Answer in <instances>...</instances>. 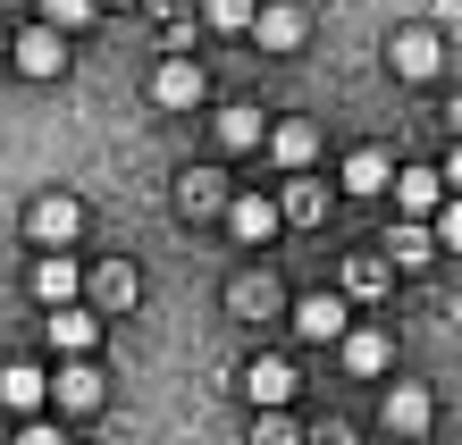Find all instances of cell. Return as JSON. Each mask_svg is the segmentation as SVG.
<instances>
[{
  "mask_svg": "<svg viewBox=\"0 0 462 445\" xmlns=\"http://www.w3.org/2000/svg\"><path fill=\"white\" fill-rule=\"evenodd\" d=\"M101 395H110V378L93 370V353H76V361H60V378L42 386V403H60V412H76V421H85V412H101Z\"/></svg>",
  "mask_w": 462,
  "mask_h": 445,
  "instance_id": "1",
  "label": "cell"
},
{
  "mask_svg": "<svg viewBox=\"0 0 462 445\" xmlns=\"http://www.w3.org/2000/svg\"><path fill=\"white\" fill-rule=\"evenodd\" d=\"M25 236L51 244V253H60V244H76V236H85V202H68V193H42V202L25 210Z\"/></svg>",
  "mask_w": 462,
  "mask_h": 445,
  "instance_id": "2",
  "label": "cell"
},
{
  "mask_svg": "<svg viewBox=\"0 0 462 445\" xmlns=\"http://www.w3.org/2000/svg\"><path fill=\"white\" fill-rule=\"evenodd\" d=\"M438 60H446V42L429 34V25H403V34L387 42V68L403 76V85H429V76H438Z\"/></svg>",
  "mask_w": 462,
  "mask_h": 445,
  "instance_id": "3",
  "label": "cell"
},
{
  "mask_svg": "<svg viewBox=\"0 0 462 445\" xmlns=\"http://www.w3.org/2000/svg\"><path fill=\"white\" fill-rule=\"evenodd\" d=\"M244 395H253V412H286V395H294V361L253 353V361H244Z\"/></svg>",
  "mask_w": 462,
  "mask_h": 445,
  "instance_id": "4",
  "label": "cell"
},
{
  "mask_svg": "<svg viewBox=\"0 0 462 445\" xmlns=\"http://www.w3.org/2000/svg\"><path fill=\"white\" fill-rule=\"evenodd\" d=\"M303 9H294V0H269V9H253V25H244V34H253L261 51H303Z\"/></svg>",
  "mask_w": 462,
  "mask_h": 445,
  "instance_id": "5",
  "label": "cell"
},
{
  "mask_svg": "<svg viewBox=\"0 0 462 445\" xmlns=\"http://www.w3.org/2000/svg\"><path fill=\"white\" fill-rule=\"evenodd\" d=\"M0 51H9L25 76H60V68H68V34H51V25H25V34L0 42Z\"/></svg>",
  "mask_w": 462,
  "mask_h": 445,
  "instance_id": "6",
  "label": "cell"
},
{
  "mask_svg": "<svg viewBox=\"0 0 462 445\" xmlns=\"http://www.w3.org/2000/svg\"><path fill=\"white\" fill-rule=\"evenodd\" d=\"M227 227H236L244 244H269L286 218H278V202H269V193H227Z\"/></svg>",
  "mask_w": 462,
  "mask_h": 445,
  "instance_id": "7",
  "label": "cell"
},
{
  "mask_svg": "<svg viewBox=\"0 0 462 445\" xmlns=\"http://www.w3.org/2000/svg\"><path fill=\"white\" fill-rule=\"evenodd\" d=\"M51 345H60L68 361L93 353V345H101V311H85V302H60V311H51Z\"/></svg>",
  "mask_w": 462,
  "mask_h": 445,
  "instance_id": "8",
  "label": "cell"
},
{
  "mask_svg": "<svg viewBox=\"0 0 462 445\" xmlns=\"http://www.w3.org/2000/svg\"><path fill=\"white\" fill-rule=\"evenodd\" d=\"M152 101H160V109H194V101H202V60H160Z\"/></svg>",
  "mask_w": 462,
  "mask_h": 445,
  "instance_id": "9",
  "label": "cell"
},
{
  "mask_svg": "<svg viewBox=\"0 0 462 445\" xmlns=\"http://www.w3.org/2000/svg\"><path fill=\"white\" fill-rule=\"evenodd\" d=\"M387 185H395V210H403V218H429V210L446 202V177H438V169H395Z\"/></svg>",
  "mask_w": 462,
  "mask_h": 445,
  "instance_id": "10",
  "label": "cell"
},
{
  "mask_svg": "<svg viewBox=\"0 0 462 445\" xmlns=\"http://www.w3.org/2000/svg\"><path fill=\"white\" fill-rule=\"evenodd\" d=\"M294 337H303V345L345 337V302H337V294H303V302H294Z\"/></svg>",
  "mask_w": 462,
  "mask_h": 445,
  "instance_id": "11",
  "label": "cell"
},
{
  "mask_svg": "<svg viewBox=\"0 0 462 445\" xmlns=\"http://www.w3.org/2000/svg\"><path fill=\"white\" fill-rule=\"evenodd\" d=\"M429 421H438L429 386H387V429H395V437H429Z\"/></svg>",
  "mask_w": 462,
  "mask_h": 445,
  "instance_id": "12",
  "label": "cell"
},
{
  "mask_svg": "<svg viewBox=\"0 0 462 445\" xmlns=\"http://www.w3.org/2000/svg\"><path fill=\"white\" fill-rule=\"evenodd\" d=\"M34 294L51 302V311H60V302H76V294H85V269H76L68 253H42V261H34Z\"/></svg>",
  "mask_w": 462,
  "mask_h": 445,
  "instance_id": "13",
  "label": "cell"
},
{
  "mask_svg": "<svg viewBox=\"0 0 462 445\" xmlns=\"http://www.w3.org/2000/svg\"><path fill=\"white\" fill-rule=\"evenodd\" d=\"M387 361H395L387 328H345V370H353V378H378Z\"/></svg>",
  "mask_w": 462,
  "mask_h": 445,
  "instance_id": "14",
  "label": "cell"
},
{
  "mask_svg": "<svg viewBox=\"0 0 462 445\" xmlns=\"http://www.w3.org/2000/svg\"><path fill=\"white\" fill-rule=\"evenodd\" d=\"M42 370H34V361H9V370H0V403H9L17 412V421H34V412H42Z\"/></svg>",
  "mask_w": 462,
  "mask_h": 445,
  "instance_id": "15",
  "label": "cell"
},
{
  "mask_svg": "<svg viewBox=\"0 0 462 445\" xmlns=\"http://www.w3.org/2000/svg\"><path fill=\"white\" fill-rule=\"evenodd\" d=\"M177 210H185V218H210V210H227V177H210V169H185V177H177Z\"/></svg>",
  "mask_w": 462,
  "mask_h": 445,
  "instance_id": "16",
  "label": "cell"
},
{
  "mask_svg": "<svg viewBox=\"0 0 462 445\" xmlns=\"http://www.w3.org/2000/svg\"><path fill=\"white\" fill-rule=\"evenodd\" d=\"M269 152H278L286 169H311V152H319V126H311V118H278V126H269Z\"/></svg>",
  "mask_w": 462,
  "mask_h": 445,
  "instance_id": "17",
  "label": "cell"
},
{
  "mask_svg": "<svg viewBox=\"0 0 462 445\" xmlns=\"http://www.w3.org/2000/svg\"><path fill=\"white\" fill-rule=\"evenodd\" d=\"M387 177H395V160L378 152V144H362V152L345 160V193H387Z\"/></svg>",
  "mask_w": 462,
  "mask_h": 445,
  "instance_id": "18",
  "label": "cell"
},
{
  "mask_svg": "<svg viewBox=\"0 0 462 445\" xmlns=\"http://www.w3.org/2000/svg\"><path fill=\"white\" fill-rule=\"evenodd\" d=\"M93 302H101V311H126V302H134V269L126 261H101L93 269Z\"/></svg>",
  "mask_w": 462,
  "mask_h": 445,
  "instance_id": "19",
  "label": "cell"
},
{
  "mask_svg": "<svg viewBox=\"0 0 462 445\" xmlns=\"http://www.w3.org/2000/svg\"><path fill=\"white\" fill-rule=\"evenodd\" d=\"M261 134H269V126H261V109H244V101H236V109H219V144H227V152H253Z\"/></svg>",
  "mask_w": 462,
  "mask_h": 445,
  "instance_id": "20",
  "label": "cell"
},
{
  "mask_svg": "<svg viewBox=\"0 0 462 445\" xmlns=\"http://www.w3.org/2000/svg\"><path fill=\"white\" fill-rule=\"evenodd\" d=\"M278 218H294V227H319V218H328V193H319V185H286Z\"/></svg>",
  "mask_w": 462,
  "mask_h": 445,
  "instance_id": "21",
  "label": "cell"
},
{
  "mask_svg": "<svg viewBox=\"0 0 462 445\" xmlns=\"http://www.w3.org/2000/svg\"><path fill=\"white\" fill-rule=\"evenodd\" d=\"M387 253H395V269H429V261H438V244H429V227H395Z\"/></svg>",
  "mask_w": 462,
  "mask_h": 445,
  "instance_id": "22",
  "label": "cell"
},
{
  "mask_svg": "<svg viewBox=\"0 0 462 445\" xmlns=\"http://www.w3.org/2000/svg\"><path fill=\"white\" fill-rule=\"evenodd\" d=\"M93 9L101 0H42V25L51 34H76V25H93Z\"/></svg>",
  "mask_w": 462,
  "mask_h": 445,
  "instance_id": "23",
  "label": "cell"
},
{
  "mask_svg": "<svg viewBox=\"0 0 462 445\" xmlns=\"http://www.w3.org/2000/svg\"><path fill=\"white\" fill-rule=\"evenodd\" d=\"M227 302H236L244 320H261L269 302H278V286H269V277H236V286H227Z\"/></svg>",
  "mask_w": 462,
  "mask_h": 445,
  "instance_id": "24",
  "label": "cell"
},
{
  "mask_svg": "<svg viewBox=\"0 0 462 445\" xmlns=\"http://www.w3.org/2000/svg\"><path fill=\"white\" fill-rule=\"evenodd\" d=\"M345 286L353 294H378V286H387V261H378V253H353L345 261Z\"/></svg>",
  "mask_w": 462,
  "mask_h": 445,
  "instance_id": "25",
  "label": "cell"
},
{
  "mask_svg": "<svg viewBox=\"0 0 462 445\" xmlns=\"http://www.w3.org/2000/svg\"><path fill=\"white\" fill-rule=\"evenodd\" d=\"M253 445H303V437H294L286 412H253Z\"/></svg>",
  "mask_w": 462,
  "mask_h": 445,
  "instance_id": "26",
  "label": "cell"
},
{
  "mask_svg": "<svg viewBox=\"0 0 462 445\" xmlns=\"http://www.w3.org/2000/svg\"><path fill=\"white\" fill-rule=\"evenodd\" d=\"M253 9H261V0H210V25H219V34H244Z\"/></svg>",
  "mask_w": 462,
  "mask_h": 445,
  "instance_id": "27",
  "label": "cell"
},
{
  "mask_svg": "<svg viewBox=\"0 0 462 445\" xmlns=\"http://www.w3.org/2000/svg\"><path fill=\"white\" fill-rule=\"evenodd\" d=\"M17 445H60V429H51V421H42V412H34V421H25V429H17Z\"/></svg>",
  "mask_w": 462,
  "mask_h": 445,
  "instance_id": "28",
  "label": "cell"
},
{
  "mask_svg": "<svg viewBox=\"0 0 462 445\" xmlns=\"http://www.w3.org/2000/svg\"><path fill=\"white\" fill-rule=\"evenodd\" d=\"M311 445H353V437H345V421H328V429H319Z\"/></svg>",
  "mask_w": 462,
  "mask_h": 445,
  "instance_id": "29",
  "label": "cell"
},
{
  "mask_svg": "<svg viewBox=\"0 0 462 445\" xmlns=\"http://www.w3.org/2000/svg\"><path fill=\"white\" fill-rule=\"evenodd\" d=\"M101 9H110V0H101Z\"/></svg>",
  "mask_w": 462,
  "mask_h": 445,
  "instance_id": "30",
  "label": "cell"
}]
</instances>
